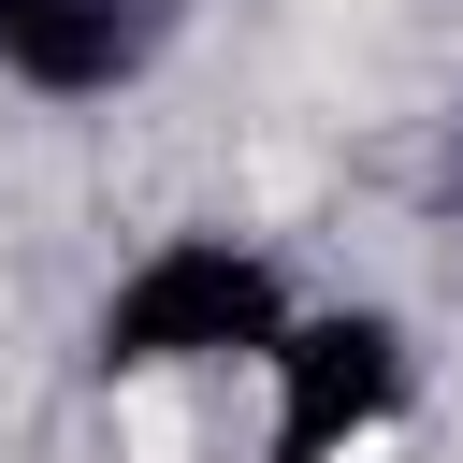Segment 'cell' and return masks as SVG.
I'll list each match as a JSON object with an SVG mask.
<instances>
[{"mask_svg": "<svg viewBox=\"0 0 463 463\" xmlns=\"http://www.w3.org/2000/svg\"><path fill=\"white\" fill-rule=\"evenodd\" d=\"M145 43H159L145 0H43V14L0 29V72H29V87H116V72H145Z\"/></svg>", "mask_w": 463, "mask_h": 463, "instance_id": "3957f363", "label": "cell"}, {"mask_svg": "<svg viewBox=\"0 0 463 463\" xmlns=\"http://www.w3.org/2000/svg\"><path fill=\"white\" fill-rule=\"evenodd\" d=\"M275 463H347L391 405H405V333L362 318H275Z\"/></svg>", "mask_w": 463, "mask_h": 463, "instance_id": "7a4b0ae2", "label": "cell"}, {"mask_svg": "<svg viewBox=\"0 0 463 463\" xmlns=\"http://www.w3.org/2000/svg\"><path fill=\"white\" fill-rule=\"evenodd\" d=\"M14 14H43V0H0V29H14Z\"/></svg>", "mask_w": 463, "mask_h": 463, "instance_id": "277c9868", "label": "cell"}, {"mask_svg": "<svg viewBox=\"0 0 463 463\" xmlns=\"http://www.w3.org/2000/svg\"><path fill=\"white\" fill-rule=\"evenodd\" d=\"M275 318H289V289H275L260 246L174 232V246H145V260L116 275V304H101V376H188V362H232V347L260 362Z\"/></svg>", "mask_w": 463, "mask_h": 463, "instance_id": "6da1fadb", "label": "cell"}]
</instances>
